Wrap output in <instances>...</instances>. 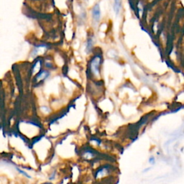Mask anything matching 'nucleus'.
<instances>
[{"label": "nucleus", "instance_id": "obj_3", "mask_svg": "<svg viewBox=\"0 0 184 184\" xmlns=\"http://www.w3.org/2000/svg\"><path fill=\"white\" fill-rule=\"evenodd\" d=\"M114 4H113V8L115 12L116 15H119L122 9V0H113Z\"/></svg>", "mask_w": 184, "mask_h": 184}, {"label": "nucleus", "instance_id": "obj_1", "mask_svg": "<svg viewBox=\"0 0 184 184\" xmlns=\"http://www.w3.org/2000/svg\"><path fill=\"white\" fill-rule=\"evenodd\" d=\"M101 64V56L96 54L92 58L90 62V72L94 78H99L100 76V67Z\"/></svg>", "mask_w": 184, "mask_h": 184}, {"label": "nucleus", "instance_id": "obj_2", "mask_svg": "<svg viewBox=\"0 0 184 184\" xmlns=\"http://www.w3.org/2000/svg\"><path fill=\"white\" fill-rule=\"evenodd\" d=\"M92 20L94 23H98L101 18V9H100L99 4H96L92 9Z\"/></svg>", "mask_w": 184, "mask_h": 184}, {"label": "nucleus", "instance_id": "obj_5", "mask_svg": "<svg viewBox=\"0 0 184 184\" xmlns=\"http://www.w3.org/2000/svg\"><path fill=\"white\" fill-rule=\"evenodd\" d=\"M48 76V71H43L40 72L38 76H37L36 78L38 81H40V80H43L46 78H47Z\"/></svg>", "mask_w": 184, "mask_h": 184}, {"label": "nucleus", "instance_id": "obj_4", "mask_svg": "<svg viewBox=\"0 0 184 184\" xmlns=\"http://www.w3.org/2000/svg\"><path fill=\"white\" fill-rule=\"evenodd\" d=\"M93 39L90 37L88 38V40H87V43H86V50L88 53H90L91 51L92 48H93Z\"/></svg>", "mask_w": 184, "mask_h": 184}]
</instances>
